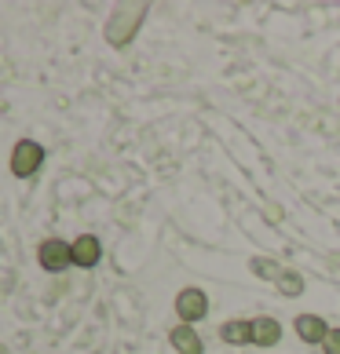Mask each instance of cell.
Instances as JSON below:
<instances>
[{"label": "cell", "instance_id": "6da1fadb", "mask_svg": "<svg viewBox=\"0 0 340 354\" xmlns=\"http://www.w3.org/2000/svg\"><path fill=\"white\" fill-rule=\"evenodd\" d=\"M143 15H147V8H143V4H139V8H132V11H128V8H121V11H117V15L107 22V41H110L114 48L128 44V41L136 37V30H139Z\"/></svg>", "mask_w": 340, "mask_h": 354}, {"label": "cell", "instance_id": "7a4b0ae2", "mask_svg": "<svg viewBox=\"0 0 340 354\" xmlns=\"http://www.w3.org/2000/svg\"><path fill=\"white\" fill-rule=\"evenodd\" d=\"M41 165H44V150H41V142H33V139H22L15 147V153H11V172L22 176V179L33 176Z\"/></svg>", "mask_w": 340, "mask_h": 354}, {"label": "cell", "instance_id": "3957f363", "mask_svg": "<svg viewBox=\"0 0 340 354\" xmlns=\"http://www.w3.org/2000/svg\"><path fill=\"white\" fill-rule=\"evenodd\" d=\"M176 310H179V318L183 325H190V322H202L205 314H208V299L202 288H183V292L176 296Z\"/></svg>", "mask_w": 340, "mask_h": 354}, {"label": "cell", "instance_id": "277c9868", "mask_svg": "<svg viewBox=\"0 0 340 354\" xmlns=\"http://www.w3.org/2000/svg\"><path fill=\"white\" fill-rule=\"evenodd\" d=\"M37 259H41L44 270L59 274V270H66L73 263V245H66V241H44L41 252H37Z\"/></svg>", "mask_w": 340, "mask_h": 354}, {"label": "cell", "instance_id": "5b68a950", "mask_svg": "<svg viewBox=\"0 0 340 354\" xmlns=\"http://www.w3.org/2000/svg\"><path fill=\"white\" fill-rule=\"evenodd\" d=\"M99 256H102V245H99L96 234H84V238L73 241V263L77 267H96Z\"/></svg>", "mask_w": 340, "mask_h": 354}, {"label": "cell", "instance_id": "8992f818", "mask_svg": "<svg viewBox=\"0 0 340 354\" xmlns=\"http://www.w3.org/2000/svg\"><path fill=\"white\" fill-rule=\"evenodd\" d=\"M296 333H300L304 344H325V336H330V329H325V322L319 318V314H300Z\"/></svg>", "mask_w": 340, "mask_h": 354}, {"label": "cell", "instance_id": "52a82bcc", "mask_svg": "<svg viewBox=\"0 0 340 354\" xmlns=\"http://www.w3.org/2000/svg\"><path fill=\"white\" fill-rule=\"evenodd\" d=\"M278 339H282V325L274 322V318H256V322H253V344L274 347Z\"/></svg>", "mask_w": 340, "mask_h": 354}, {"label": "cell", "instance_id": "ba28073f", "mask_svg": "<svg viewBox=\"0 0 340 354\" xmlns=\"http://www.w3.org/2000/svg\"><path fill=\"white\" fill-rule=\"evenodd\" d=\"M168 339H172V347L179 354H202V339H198V333H194L190 325H176Z\"/></svg>", "mask_w": 340, "mask_h": 354}, {"label": "cell", "instance_id": "9c48e42d", "mask_svg": "<svg viewBox=\"0 0 340 354\" xmlns=\"http://www.w3.org/2000/svg\"><path fill=\"white\" fill-rule=\"evenodd\" d=\"M220 336H224L227 344H234V347L253 344V322H227L224 329H220Z\"/></svg>", "mask_w": 340, "mask_h": 354}, {"label": "cell", "instance_id": "30bf717a", "mask_svg": "<svg viewBox=\"0 0 340 354\" xmlns=\"http://www.w3.org/2000/svg\"><path fill=\"white\" fill-rule=\"evenodd\" d=\"M253 270L260 274V278H267V281H274V285H278V278H282V274H285V270H282L278 263H274V259H264V256H256V259H253Z\"/></svg>", "mask_w": 340, "mask_h": 354}, {"label": "cell", "instance_id": "8fae6325", "mask_svg": "<svg viewBox=\"0 0 340 354\" xmlns=\"http://www.w3.org/2000/svg\"><path fill=\"white\" fill-rule=\"evenodd\" d=\"M278 292L282 296H300V292H304V278L293 274V270H285L282 278H278Z\"/></svg>", "mask_w": 340, "mask_h": 354}, {"label": "cell", "instance_id": "7c38bea8", "mask_svg": "<svg viewBox=\"0 0 340 354\" xmlns=\"http://www.w3.org/2000/svg\"><path fill=\"white\" fill-rule=\"evenodd\" d=\"M322 347H325V354H340V329H333L330 336H325Z\"/></svg>", "mask_w": 340, "mask_h": 354}]
</instances>
